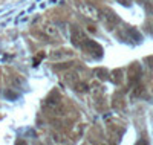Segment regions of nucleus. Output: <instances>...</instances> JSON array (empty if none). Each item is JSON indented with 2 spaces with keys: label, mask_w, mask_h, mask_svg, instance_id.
<instances>
[{
  "label": "nucleus",
  "mask_w": 153,
  "mask_h": 145,
  "mask_svg": "<svg viewBox=\"0 0 153 145\" xmlns=\"http://www.w3.org/2000/svg\"><path fill=\"white\" fill-rule=\"evenodd\" d=\"M72 54L69 50H57L51 55V60H58V58H66V57H71Z\"/></svg>",
  "instance_id": "nucleus-4"
},
{
  "label": "nucleus",
  "mask_w": 153,
  "mask_h": 145,
  "mask_svg": "<svg viewBox=\"0 0 153 145\" xmlns=\"http://www.w3.org/2000/svg\"><path fill=\"white\" fill-rule=\"evenodd\" d=\"M152 70H153V64H152Z\"/></svg>",
  "instance_id": "nucleus-5"
},
{
  "label": "nucleus",
  "mask_w": 153,
  "mask_h": 145,
  "mask_svg": "<svg viewBox=\"0 0 153 145\" xmlns=\"http://www.w3.org/2000/svg\"><path fill=\"white\" fill-rule=\"evenodd\" d=\"M81 11L86 14V17H91V18H98V11L95 8H92L91 5H81Z\"/></svg>",
  "instance_id": "nucleus-2"
},
{
  "label": "nucleus",
  "mask_w": 153,
  "mask_h": 145,
  "mask_svg": "<svg viewBox=\"0 0 153 145\" xmlns=\"http://www.w3.org/2000/svg\"><path fill=\"white\" fill-rule=\"evenodd\" d=\"M72 41H74V44L80 46L83 41H86V34H84L81 29L75 28V31L72 32Z\"/></svg>",
  "instance_id": "nucleus-1"
},
{
  "label": "nucleus",
  "mask_w": 153,
  "mask_h": 145,
  "mask_svg": "<svg viewBox=\"0 0 153 145\" xmlns=\"http://www.w3.org/2000/svg\"><path fill=\"white\" fill-rule=\"evenodd\" d=\"M42 31H43L48 37H57V35H58L57 28H55V26H52V24H45L43 28H42Z\"/></svg>",
  "instance_id": "nucleus-3"
}]
</instances>
